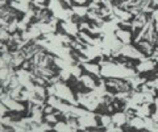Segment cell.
Segmentation results:
<instances>
[{
	"label": "cell",
	"instance_id": "cell-23",
	"mask_svg": "<svg viewBox=\"0 0 158 132\" xmlns=\"http://www.w3.org/2000/svg\"><path fill=\"white\" fill-rule=\"evenodd\" d=\"M152 19H153V21H154L156 31H157V33H158V8H156L154 11H153V13H152Z\"/></svg>",
	"mask_w": 158,
	"mask_h": 132
},
{
	"label": "cell",
	"instance_id": "cell-18",
	"mask_svg": "<svg viewBox=\"0 0 158 132\" xmlns=\"http://www.w3.org/2000/svg\"><path fill=\"white\" fill-rule=\"evenodd\" d=\"M70 71H71V74H73V77L75 78V79H79V78L82 77V74H83V71H82V67L79 66V63H78V62L75 63V65H73V66H71Z\"/></svg>",
	"mask_w": 158,
	"mask_h": 132
},
{
	"label": "cell",
	"instance_id": "cell-17",
	"mask_svg": "<svg viewBox=\"0 0 158 132\" xmlns=\"http://www.w3.org/2000/svg\"><path fill=\"white\" fill-rule=\"evenodd\" d=\"M99 123H100V127L107 128V127L112 123V116L107 115V114H100L99 115Z\"/></svg>",
	"mask_w": 158,
	"mask_h": 132
},
{
	"label": "cell",
	"instance_id": "cell-7",
	"mask_svg": "<svg viewBox=\"0 0 158 132\" xmlns=\"http://www.w3.org/2000/svg\"><path fill=\"white\" fill-rule=\"evenodd\" d=\"M81 66L88 73V74H92V75H96L98 78H102V75H100L102 67H100L99 63H92L91 61H88V62H85V63H81Z\"/></svg>",
	"mask_w": 158,
	"mask_h": 132
},
{
	"label": "cell",
	"instance_id": "cell-16",
	"mask_svg": "<svg viewBox=\"0 0 158 132\" xmlns=\"http://www.w3.org/2000/svg\"><path fill=\"white\" fill-rule=\"evenodd\" d=\"M53 130L57 131V132H70V131H73L71 127L69 126V123L66 120L65 121H57V123L53 126Z\"/></svg>",
	"mask_w": 158,
	"mask_h": 132
},
{
	"label": "cell",
	"instance_id": "cell-19",
	"mask_svg": "<svg viewBox=\"0 0 158 132\" xmlns=\"http://www.w3.org/2000/svg\"><path fill=\"white\" fill-rule=\"evenodd\" d=\"M58 75H59V78H61V81H63V82H67L73 77L71 71L69 69H59L58 70Z\"/></svg>",
	"mask_w": 158,
	"mask_h": 132
},
{
	"label": "cell",
	"instance_id": "cell-10",
	"mask_svg": "<svg viewBox=\"0 0 158 132\" xmlns=\"http://www.w3.org/2000/svg\"><path fill=\"white\" fill-rule=\"evenodd\" d=\"M112 121L117 126H125L128 123V116L125 111H116L115 114L112 115Z\"/></svg>",
	"mask_w": 158,
	"mask_h": 132
},
{
	"label": "cell",
	"instance_id": "cell-9",
	"mask_svg": "<svg viewBox=\"0 0 158 132\" xmlns=\"http://www.w3.org/2000/svg\"><path fill=\"white\" fill-rule=\"evenodd\" d=\"M102 32L103 35H110V33H115L118 28H120V25L115 21V20H108V21H104L102 24Z\"/></svg>",
	"mask_w": 158,
	"mask_h": 132
},
{
	"label": "cell",
	"instance_id": "cell-11",
	"mask_svg": "<svg viewBox=\"0 0 158 132\" xmlns=\"http://www.w3.org/2000/svg\"><path fill=\"white\" fill-rule=\"evenodd\" d=\"M137 46H138V49H140V50L144 53L145 56H152L153 50H154V45H153L152 42L146 41V40L138 41V42H137Z\"/></svg>",
	"mask_w": 158,
	"mask_h": 132
},
{
	"label": "cell",
	"instance_id": "cell-13",
	"mask_svg": "<svg viewBox=\"0 0 158 132\" xmlns=\"http://www.w3.org/2000/svg\"><path fill=\"white\" fill-rule=\"evenodd\" d=\"M128 124H129V127H133V128H136V130H145L144 118H140V116H137V115L128 120Z\"/></svg>",
	"mask_w": 158,
	"mask_h": 132
},
{
	"label": "cell",
	"instance_id": "cell-28",
	"mask_svg": "<svg viewBox=\"0 0 158 132\" xmlns=\"http://www.w3.org/2000/svg\"><path fill=\"white\" fill-rule=\"evenodd\" d=\"M16 2H20V3H25V4H32V0H16Z\"/></svg>",
	"mask_w": 158,
	"mask_h": 132
},
{
	"label": "cell",
	"instance_id": "cell-22",
	"mask_svg": "<svg viewBox=\"0 0 158 132\" xmlns=\"http://www.w3.org/2000/svg\"><path fill=\"white\" fill-rule=\"evenodd\" d=\"M45 120H46V121H49V123H52L53 126H54V124H56L57 121H58V119H57V115L54 114V112H52V114H46V115H45Z\"/></svg>",
	"mask_w": 158,
	"mask_h": 132
},
{
	"label": "cell",
	"instance_id": "cell-5",
	"mask_svg": "<svg viewBox=\"0 0 158 132\" xmlns=\"http://www.w3.org/2000/svg\"><path fill=\"white\" fill-rule=\"evenodd\" d=\"M157 66V62L154 60H152L150 57H144L142 60H140V63L136 65V70L137 73H148V71H153Z\"/></svg>",
	"mask_w": 158,
	"mask_h": 132
},
{
	"label": "cell",
	"instance_id": "cell-4",
	"mask_svg": "<svg viewBox=\"0 0 158 132\" xmlns=\"http://www.w3.org/2000/svg\"><path fill=\"white\" fill-rule=\"evenodd\" d=\"M103 46L102 48H107L113 53V52H117L120 50V48L124 45L120 40L117 38L116 33H110V35H103Z\"/></svg>",
	"mask_w": 158,
	"mask_h": 132
},
{
	"label": "cell",
	"instance_id": "cell-3",
	"mask_svg": "<svg viewBox=\"0 0 158 132\" xmlns=\"http://www.w3.org/2000/svg\"><path fill=\"white\" fill-rule=\"evenodd\" d=\"M118 52H120L121 56H124L125 58H129V60H138L140 61L145 57V54L140 50V49L131 45V44H124Z\"/></svg>",
	"mask_w": 158,
	"mask_h": 132
},
{
	"label": "cell",
	"instance_id": "cell-21",
	"mask_svg": "<svg viewBox=\"0 0 158 132\" xmlns=\"http://www.w3.org/2000/svg\"><path fill=\"white\" fill-rule=\"evenodd\" d=\"M106 131H108V132H121L123 128H121V126H117V124H115L112 121V123L106 128Z\"/></svg>",
	"mask_w": 158,
	"mask_h": 132
},
{
	"label": "cell",
	"instance_id": "cell-26",
	"mask_svg": "<svg viewBox=\"0 0 158 132\" xmlns=\"http://www.w3.org/2000/svg\"><path fill=\"white\" fill-rule=\"evenodd\" d=\"M152 119L153 120H154V121H157V123H158V107H156V111L154 112H152Z\"/></svg>",
	"mask_w": 158,
	"mask_h": 132
},
{
	"label": "cell",
	"instance_id": "cell-6",
	"mask_svg": "<svg viewBox=\"0 0 158 132\" xmlns=\"http://www.w3.org/2000/svg\"><path fill=\"white\" fill-rule=\"evenodd\" d=\"M61 28L62 31H65L66 35H69L70 37H77L79 35V32H81V29H79V24L73 21L71 19L67 21H62L61 23Z\"/></svg>",
	"mask_w": 158,
	"mask_h": 132
},
{
	"label": "cell",
	"instance_id": "cell-29",
	"mask_svg": "<svg viewBox=\"0 0 158 132\" xmlns=\"http://www.w3.org/2000/svg\"><path fill=\"white\" fill-rule=\"evenodd\" d=\"M152 56H153V57H156V56H158V46H157V48H154V50H153V53H152Z\"/></svg>",
	"mask_w": 158,
	"mask_h": 132
},
{
	"label": "cell",
	"instance_id": "cell-24",
	"mask_svg": "<svg viewBox=\"0 0 158 132\" xmlns=\"http://www.w3.org/2000/svg\"><path fill=\"white\" fill-rule=\"evenodd\" d=\"M8 111H9V109H8L6 104H4V103L0 104V116H6Z\"/></svg>",
	"mask_w": 158,
	"mask_h": 132
},
{
	"label": "cell",
	"instance_id": "cell-2",
	"mask_svg": "<svg viewBox=\"0 0 158 132\" xmlns=\"http://www.w3.org/2000/svg\"><path fill=\"white\" fill-rule=\"evenodd\" d=\"M0 100L2 103L6 104L9 111L12 112H23L25 111V106H24L20 100H16L8 94V91H2V95H0Z\"/></svg>",
	"mask_w": 158,
	"mask_h": 132
},
{
	"label": "cell",
	"instance_id": "cell-20",
	"mask_svg": "<svg viewBox=\"0 0 158 132\" xmlns=\"http://www.w3.org/2000/svg\"><path fill=\"white\" fill-rule=\"evenodd\" d=\"M11 33H9L7 29L2 28V31H0V37H2V42H8V40L11 38Z\"/></svg>",
	"mask_w": 158,
	"mask_h": 132
},
{
	"label": "cell",
	"instance_id": "cell-12",
	"mask_svg": "<svg viewBox=\"0 0 158 132\" xmlns=\"http://www.w3.org/2000/svg\"><path fill=\"white\" fill-rule=\"evenodd\" d=\"M78 81L82 82L83 86H85L86 89H90V90H94V89H95V87L98 86L96 82H95V79H94L92 75H90V74H82V77L79 78Z\"/></svg>",
	"mask_w": 158,
	"mask_h": 132
},
{
	"label": "cell",
	"instance_id": "cell-30",
	"mask_svg": "<svg viewBox=\"0 0 158 132\" xmlns=\"http://www.w3.org/2000/svg\"><path fill=\"white\" fill-rule=\"evenodd\" d=\"M154 86H156V90H158V77L154 79Z\"/></svg>",
	"mask_w": 158,
	"mask_h": 132
},
{
	"label": "cell",
	"instance_id": "cell-15",
	"mask_svg": "<svg viewBox=\"0 0 158 132\" xmlns=\"http://www.w3.org/2000/svg\"><path fill=\"white\" fill-rule=\"evenodd\" d=\"M71 9H73V12H74V16H78V17H81V19L87 16L88 11H90L88 6H78V4L73 6Z\"/></svg>",
	"mask_w": 158,
	"mask_h": 132
},
{
	"label": "cell",
	"instance_id": "cell-1",
	"mask_svg": "<svg viewBox=\"0 0 158 132\" xmlns=\"http://www.w3.org/2000/svg\"><path fill=\"white\" fill-rule=\"evenodd\" d=\"M54 86H56V89H57L56 96H58L59 99L65 100V102H67V103H70L73 106H79L77 98H74L71 89L67 85L63 83V81H59V82H57V83H54Z\"/></svg>",
	"mask_w": 158,
	"mask_h": 132
},
{
	"label": "cell",
	"instance_id": "cell-25",
	"mask_svg": "<svg viewBox=\"0 0 158 132\" xmlns=\"http://www.w3.org/2000/svg\"><path fill=\"white\" fill-rule=\"evenodd\" d=\"M91 28V24L90 23H81L79 24V29H81V31H88V29Z\"/></svg>",
	"mask_w": 158,
	"mask_h": 132
},
{
	"label": "cell",
	"instance_id": "cell-8",
	"mask_svg": "<svg viewBox=\"0 0 158 132\" xmlns=\"http://www.w3.org/2000/svg\"><path fill=\"white\" fill-rule=\"evenodd\" d=\"M115 33H116L117 38H118V40H120L123 44H131V42H132V31H131V29L118 28Z\"/></svg>",
	"mask_w": 158,
	"mask_h": 132
},
{
	"label": "cell",
	"instance_id": "cell-27",
	"mask_svg": "<svg viewBox=\"0 0 158 132\" xmlns=\"http://www.w3.org/2000/svg\"><path fill=\"white\" fill-rule=\"evenodd\" d=\"M73 3H75V4H78V6H85V4L88 2V0H71Z\"/></svg>",
	"mask_w": 158,
	"mask_h": 132
},
{
	"label": "cell",
	"instance_id": "cell-14",
	"mask_svg": "<svg viewBox=\"0 0 158 132\" xmlns=\"http://www.w3.org/2000/svg\"><path fill=\"white\" fill-rule=\"evenodd\" d=\"M136 115L140 116V118H146V116H150L152 115V111H150V104L149 103H142L138 106V109L136 110Z\"/></svg>",
	"mask_w": 158,
	"mask_h": 132
}]
</instances>
